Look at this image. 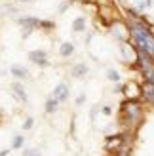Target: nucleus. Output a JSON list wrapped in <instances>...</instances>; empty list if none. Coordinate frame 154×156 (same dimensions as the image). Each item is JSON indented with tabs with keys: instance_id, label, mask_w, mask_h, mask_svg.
<instances>
[{
	"instance_id": "nucleus-12",
	"label": "nucleus",
	"mask_w": 154,
	"mask_h": 156,
	"mask_svg": "<svg viewBox=\"0 0 154 156\" xmlns=\"http://www.w3.org/2000/svg\"><path fill=\"white\" fill-rule=\"evenodd\" d=\"M21 143H23V135H17V137L13 139V149H19Z\"/></svg>"
},
{
	"instance_id": "nucleus-2",
	"label": "nucleus",
	"mask_w": 154,
	"mask_h": 156,
	"mask_svg": "<svg viewBox=\"0 0 154 156\" xmlns=\"http://www.w3.org/2000/svg\"><path fill=\"white\" fill-rule=\"evenodd\" d=\"M19 23L27 29V33H25V36H27V34H29L34 27H40V23H42V21H40V19H36V17H21V19H19Z\"/></svg>"
},
{
	"instance_id": "nucleus-1",
	"label": "nucleus",
	"mask_w": 154,
	"mask_h": 156,
	"mask_svg": "<svg viewBox=\"0 0 154 156\" xmlns=\"http://www.w3.org/2000/svg\"><path fill=\"white\" fill-rule=\"evenodd\" d=\"M29 59L33 61V63L42 65V67L48 65V59H46V51H44V50H34V51H30V53H29Z\"/></svg>"
},
{
	"instance_id": "nucleus-5",
	"label": "nucleus",
	"mask_w": 154,
	"mask_h": 156,
	"mask_svg": "<svg viewBox=\"0 0 154 156\" xmlns=\"http://www.w3.org/2000/svg\"><path fill=\"white\" fill-rule=\"evenodd\" d=\"M120 143H122V137H120V135H116V137H109V139H107V143H105V149H107V151L118 149Z\"/></svg>"
},
{
	"instance_id": "nucleus-6",
	"label": "nucleus",
	"mask_w": 154,
	"mask_h": 156,
	"mask_svg": "<svg viewBox=\"0 0 154 156\" xmlns=\"http://www.w3.org/2000/svg\"><path fill=\"white\" fill-rule=\"evenodd\" d=\"M72 51H74V46H72L71 42H63V44L59 46V53H61V55H63V57H67V55H71Z\"/></svg>"
},
{
	"instance_id": "nucleus-16",
	"label": "nucleus",
	"mask_w": 154,
	"mask_h": 156,
	"mask_svg": "<svg viewBox=\"0 0 154 156\" xmlns=\"http://www.w3.org/2000/svg\"><path fill=\"white\" fill-rule=\"evenodd\" d=\"M17 2H23V4H30L33 0H17Z\"/></svg>"
},
{
	"instance_id": "nucleus-3",
	"label": "nucleus",
	"mask_w": 154,
	"mask_h": 156,
	"mask_svg": "<svg viewBox=\"0 0 154 156\" xmlns=\"http://www.w3.org/2000/svg\"><path fill=\"white\" fill-rule=\"evenodd\" d=\"M53 97H57L59 101H67L68 97V86L67 84H59L55 90H53Z\"/></svg>"
},
{
	"instance_id": "nucleus-13",
	"label": "nucleus",
	"mask_w": 154,
	"mask_h": 156,
	"mask_svg": "<svg viewBox=\"0 0 154 156\" xmlns=\"http://www.w3.org/2000/svg\"><path fill=\"white\" fill-rule=\"evenodd\" d=\"M23 156H40V152H38L36 149H29V151L23 152Z\"/></svg>"
},
{
	"instance_id": "nucleus-7",
	"label": "nucleus",
	"mask_w": 154,
	"mask_h": 156,
	"mask_svg": "<svg viewBox=\"0 0 154 156\" xmlns=\"http://www.w3.org/2000/svg\"><path fill=\"white\" fill-rule=\"evenodd\" d=\"M12 74H13L15 78H27V69H23V67H19V65H13V67H12Z\"/></svg>"
},
{
	"instance_id": "nucleus-4",
	"label": "nucleus",
	"mask_w": 154,
	"mask_h": 156,
	"mask_svg": "<svg viewBox=\"0 0 154 156\" xmlns=\"http://www.w3.org/2000/svg\"><path fill=\"white\" fill-rule=\"evenodd\" d=\"M12 91H13V95L17 97L19 101H23V103L27 101V93H25V90H23V86H19V84H13V86H12Z\"/></svg>"
},
{
	"instance_id": "nucleus-10",
	"label": "nucleus",
	"mask_w": 154,
	"mask_h": 156,
	"mask_svg": "<svg viewBox=\"0 0 154 156\" xmlns=\"http://www.w3.org/2000/svg\"><path fill=\"white\" fill-rule=\"evenodd\" d=\"M57 103H59V99H57V97L48 99V103H46V112H53V111L57 108Z\"/></svg>"
},
{
	"instance_id": "nucleus-8",
	"label": "nucleus",
	"mask_w": 154,
	"mask_h": 156,
	"mask_svg": "<svg viewBox=\"0 0 154 156\" xmlns=\"http://www.w3.org/2000/svg\"><path fill=\"white\" fill-rule=\"evenodd\" d=\"M72 29L76 30V33H82V30L86 29V21H84V17H76L74 23H72Z\"/></svg>"
},
{
	"instance_id": "nucleus-14",
	"label": "nucleus",
	"mask_w": 154,
	"mask_h": 156,
	"mask_svg": "<svg viewBox=\"0 0 154 156\" xmlns=\"http://www.w3.org/2000/svg\"><path fill=\"white\" fill-rule=\"evenodd\" d=\"M29 128H33V118H29L25 124H23V129H29Z\"/></svg>"
},
{
	"instance_id": "nucleus-15",
	"label": "nucleus",
	"mask_w": 154,
	"mask_h": 156,
	"mask_svg": "<svg viewBox=\"0 0 154 156\" xmlns=\"http://www.w3.org/2000/svg\"><path fill=\"white\" fill-rule=\"evenodd\" d=\"M84 103V95H78V99H76V105H82Z\"/></svg>"
},
{
	"instance_id": "nucleus-9",
	"label": "nucleus",
	"mask_w": 154,
	"mask_h": 156,
	"mask_svg": "<svg viewBox=\"0 0 154 156\" xmlns=\"http://www.w3.org/2000/svg\"><path fill=\"white\" fill-rule=\"evenodd\" d=\"M86 73H88V67H86V65H82V63H80V65H76V67L72 69V74H74L76 78H82Z\"/></svg>"
},
{
	"instance_id": "nucleus-11",
	"label": "nucleus",
	"mask_w": 154,
	"mask_h": 156,
	"mask_svg": "<svg viewBox=\"0 0 154 156\" xmlns=\"http://www.w3.org/2000/svg\"><path fill=\"white\" fill-rule=\"evenodd\" d=\"M107 78H109V80H112V82H118V80H120V76H118L116 71H109V73H107Z\"/></svg>"
}]
</instances>
